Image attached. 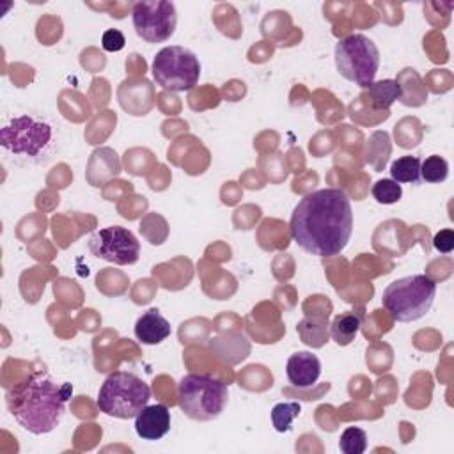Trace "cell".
Returning a JSON list of instances; mask_svg holds the SVG:
<instances>
[{
    "instance_id": "21",
    "label": "cell",
    "mask_w": 454,
    "mask_h": 454,
    "mask_svg": "<svg viewBox=\"0 0 454 454\" xmlns=\"http://www.w3.org/2000/svg\"><path fill=\"white\" fill-rule=\"evenodd\" d=\"M124 43H126V39H124L122 32L117 30V28L106 30L101 37V46L106 51H119V50L124 48Z\"/></svg>"
},
{
    "instance_id": "15",
    "label": "cell",
    "mask_w": 454,
    "mask_h": 454,
    "mask_svg": "<svg viewBox=\"0 0 454 454\" xmlns=\"http://www.w3.org/2000/svg\"><path fill=\"white\" fill-rule=\"evenodd\" d=\"M390 176L395 183H411L420 181V160L417 156H401L392 161Z\"/></svg>"
},
{
    "instance_id": "4",
    "label": "cell",
    "mask_w": 454,
    "mask_h": 454,
    "mask_svg": "<svg viewBox=\"0 0 454 454\" xmlns=\"http://www.w3.org/2000/svg\"><path fill=\"white\" fill-rule=\"evenodd\" d=\"M229 401L227 385L211 374L190 372L177 385V404L186 417L207 422L222 415Z\"/></svg>"
},
{
    "instance_id": "19",
    "label": "cell",
    "mask_w": 454,
    "mask_h": 454,
    "mask_svg": "<svg viewBox=\"0 0 454 454\" xmlns=\"http://www.w3.org/2000/svg\"><path fill=\"white\" fill-rule=\"evenodd\" d=\"M339 449L344 454H364L367 449V434L360 427H348L339 438Z\"/></svg>"
},
{
    "instance_id": "3",
    "label": "cell",
    "mask_w": 454,
    "mask_h": 454,
    "mask_svg": "<svg viewBox=\"0 0 454 454\" xmlns=\"http://www.w3.org/2000/svg\"><path fill=\"white\" fill-rule=\"evenodd\" d=\"M436 284L426 275H408L390 282L383 294L381 303L392 319L410 323L424 317L434 301Z\"/></svg>"
},
{
    "instance_id": "11",
    "label": "cell",
    "mask_w": 454,
    "mask_h": 454,
    "mask_svg": "<svg viewBox=\"0 0 454 454\" xmlns=\"http://www.w3.org/2000/svg\"><path fill=\"white\" fill-rule=\"evenodd\" d=\"M286 374L293 387H314L321 376V362L310 351H296L289 356L286 364Z\"/></svg>"
},
{
    "instance_id": "1",
    "label": "cell",
    "mask_w": 454,
    "mask_h": 454,
    "mask_svg": "<svg viewBox=\"0 0 454 454\" xmlns=\"http://www.w3.org/2000/svg\"><path fill=\"white\" fill-rule=\"evenodd\" d=\"M291 236L301 250L317 257L339 255L353 232V211L340 188L307 193L293 209Z\"/></svg>"
},
{
    "instance_id": "18",
    "label": "cell",
    "mask_w": 454,
    "mask_h": 454,
    "mask_svg": "<svg viewBox=\"0 0 454 454\" xmlns=\"http://www.w3.org/2000/svg\"><path fill=\"white\" fill-rule=\"evenodd\" d=\"M449 176V163L438 156L433 154L420 161V179L426 183H442Z\"/></svg>"
},
{
    "instance_id": "13",
    "label": "cell",
    "mask_w": 454,
    "mask_h": 454,
    "mask_svg": "<svg viewBox=\"0 0 454 454\" xmlns=\"http://www.w3.org/2000/svg\"><path fill=\"white\" fill-rule=\"evenodd\" d=\"M170 335V323L160 314L158 309H149L135 323V337L147 346L163 342Z\"/></svg>"
},
{
    "instance_id": "17",
    "label": "cell",
    "mask_w": 454,
    "mask_h": 454,
    "mask_svg": "<svg viewBox=\"0 0 454 454\" xmlns=\"http://www.w3.org/2000/svg\"><path fill=\"white\" fill-rule=\"evenodd\" d=\"M301 408L300 403H278L271 408V424L275 427V431L278 433H286L291 429L293 420L300 415Z\"/></svg>"
},
{
    "instance_id": "8",
    "label": "cell",
    "mask_w": 454,
    "mask_h": 454,
    "mask_svg": "<svg viewBox=\"0 0 454 454\" xmlns=\"http://www.w3.org/2000/svg\"><path fill=\"white\" fill-rule=\"evenodd\" d=\"M131 18L137 35L145 43L168 41L174 35L177 25L176 5L167 0L137 2L133 4Z\"/></svg>"
},
{
    "instance_id": "2",
    "label": "cell",
    "mask_w": 454,
    "mask_h": 454,
    "mask_svg": "<svg viewBox=\"0 0 454 454\" xmlns=\"http://www.w3.org/2000/svg\"><path fill=\"white\" fill-rule=\"evenodd\" d=\"M71 394V383L59 385L48 372L35 371L7 390L5 403L20 426L39 436L51 433L60 424Z\"/></svg>"
},
{
    "instance_id": "22",
    "label": "cell",
    "mask_w": 454,
    "mask_h": 454,
    "mask_svg": "<svg viewBox=\"0 0 454 454\" xmlns=\"http://www.w3.org/2000/svg\"><path fill=\"white\" fill-rule=\"evenodd\" d=\"M433 247L442 254L452 252V248H454V232H452V229H442L438 234H434Z\"/></svg>"
},
{
    "instance_id": "12",
    "label": "cell",
    "mask_w": 454,
    "mask_h": 454,
    "mask_svg": "<svg viewBox=\"0 0 454 454\" xmlns=\"http://www.w3.org/2000/svg\"><path fill=\"white\" fill-rule=\"evenodd\" d=\"M135 431L142 440H161L170 431V411L165 404H151L142 408L135 417Z\"/></svg>"
},
{
    "instance_id": "5",
    "label": "cell",
    "mask_w": 454,
    "mask_h": 454,
    "mask_svg": "<svg viewBox=\"0 0 454 454\" xmlns=\"http://www.w3.org/2000/svg\"><path fill=\"white\" fill-rule=\"evenodd\" d=\"M151 399L149 385L137 374L115 371L103 381L96 404L99 411L115 419H133Z\"/></svg>"
},
{
    "instance_id": "10",
    "label": "cell",
    "mask_w": 454,
    "mask_h": 454,
    "mask_svg": "<svg viewBox=\"0 0 454 454\" xmlns=\"http://www.w3.org/2000/svg\"><path fill=\"white\" fill-rule=\"evenodd\" d=\"M89 250L98 259L114 262L117 266H126L138 261L140 241L126 227L110 225L90 236Z\"/></svg>"
},
{
    "instance_id": "16",
    "label": "cell",
    "mask_w": 454,
    "mask_h": 454,
    "mask_svg": "<svg viewBox=\"0 0 454 454\" xmlns=\"http://www.w3.org/2000/svg\"><path fill=\"white\" fill-rule=\"evenodd\" d=\"M369 94H371V101L374 108H388L395 99L401 98V85L394 80H381L378 83H372L369 87Z\"/></svg>"
},
{
    "instance_id": "9",
    "label": "cell",
    "mask_w": 454,
    "mask_h": 454,
    "mask_svg": "<svg viewBox=\"0 0 454 454\" xmlns=\"http://www.w3.org/2000/svg\"><path fill=\"white\" fill-rule=\"evenodd\" d=\"M51 140V126L30 115H20L0 129V144L12 154L37 156Z\"/></svg>"
},
{
    "instance_id": "7",
    "label": "cell",
    "mask_w": 454,
    "mask_h": 454,
    "mask_svg": "<svg viewBox=\"0 0 454 454\" xmlns=\"http://www.w3.org/2000/svg\"><path fill=\"white\" fill-rule=\"evenodd\" d=\"M154 82L168 92H184L197 85L200 62L193 51L183 46H165L153 59Z\"/></svg>"
},
{
    "instance_id": "6",
    "label": "cell",
    "mask_w": 454,
    "mask_h": 454,
    "mask_svg": "<svg viewBox=\"0 0 454 454\" xmlns=\"http://www.w3.org/2000/svg\"><path fill=\"white\" fill-rule=\"evenodd\" d=\"M335 66L342 78L369 89L380 67V50L367 35L349 34L335 44Z\"/></svg>"
},
{
    "instance_id": "20",
    "label": "cell",
    "mask_w": 454,
    "mask_h": 454,
    "mask_svg": "<svg viewBox=\"0 0 454 454\" xmlns=\"http://www.w3.org/2000/svg\"><path fill=\"white\" fill-rule=\"evenodd\" d=\"M371 193L378 204H395L403 195V188L394 179H380L372 184Z\"/></svg>"
},
{
    "instance_id": "14",
    "label": "cell",
    "mask_w": 454,
    "mask_h": 454,
    "mask_svg": "<svg viewBox=\"0 0 454 454\" xmlns=\"http://www.w3.org/2000/svg\"><path fill=\"white\" fill-rule=\"evenodd\" d=\"M364 312L362 310H346L333 317L330 325V335L339 346H348L355 340L362 326Z\"/></svg>"
}]
</instances>
